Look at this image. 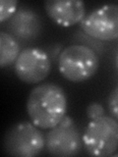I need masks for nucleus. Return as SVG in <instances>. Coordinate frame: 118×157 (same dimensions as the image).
Returning <instances> with one entry per match:
<instances>
[{
    "label": "nucleus",
    "mask_w": 118,
    "mask_h": 157,
    "mask_svg": "<svg viewBox=\"0 0 118 157\" xmlns=\"http://www.w3.org/2000/svg\"><path fill=\"white\" fill-rule=\"evenodd\" d=\"M27 112L31 121L39 129H52L67 112V97L63 88L53 82L33 87L27 100Z\"/></svg>",
    "instance_id": "1"
},
{
    "label": "nucleus",
    "mask_w": 118,
    "mask_h": 157,
    "mask_svg": "<svg viewBox=\"0 0 118 157\" xmlns=\"http://www.w3.org/2000/svg\"><path fill=\"white\" fill-rule=\"evenodd\" d=\"M100 67V59L92 48L74 44L67 46L59 54L58 69L67 81L82 82L96 75Z\"/></svg>",
    "instance_id": "2"
},
{
    "label": "nucleus",
    "mask_w": 118,
    "mask_h": 157,
    "mask_svg": "<svg viewBox=\"0 0 118 157\" xmlns=\"http://www.w3.org/2000/svg\"><path fill=\"white\" fill-rule=\"evenodd\" d=\"M45 147V136L33 122H19L6 131L3 150L14 157H34Z\"/></svg>",
    "instance_id": "3"
},
{
    "label": "nucleus",
    "mask_w": 118,
    "mask_h": 157,
    "mask_svg": "<svg viewBox=\"0 0 118 157\" xmlns=\"http://www.w3.org/2000/svg\"><path fill=\"white\" fill-rule=\"evenodd\" d=\"M82 137L88 154L95 157L110 156L118 149V122L106 115L92 120Z\"/></svg>",
    "instance_id": "4"
},
{
    "label": "nucleus",
    "mask_w": 118,
    "mask_h": 157,
    "mask_svg": "<svg viewBox=\"0 0 118 157\" xmlns=\"http://www.w3.org/2000/svg\"><path fill=\"white\" fill-rule=\"evenodd\" d=\"M83 137L71 117L64 119L45 135V148L50 155L58 157L75 156L82 149Z\"/></svg>",
    "instance_id": "5"
},
{
    "label": "nucleus",
    "mask_w": 118,
    "mask_h": 157,
    "mask_svg": "<svg viewBox=\"0 0 118 157\" xmlns=\"http://www.w3.org/2000/svg\"><path fill=\"white\" fill-rule=\"evenodd\" d=\"M51 71V61L47 53L37 47L21 51L15 62V73L20 81L36 85L46 78Z\"/></svg>",
    "instance_id": "6"
},
{
    "label": "nucleus",
    "mask_w": 118,
    "mask_h": 157,
    "mask_svg": "<svg viewBox=\"0 0 118 157\" xmlns=\"http://www.w3.org/2000/svg\"><path fill=\"white\" fill-rule=\"evenodd\" d=\"M84 33L100 40L118 38V4H106L93 10L83 19Z\"/></svg>",
    "instance_id": "7"
},
{
    "label": "nucleus",
    "mask_w": 118,
    "mask_h": 157,
    "mask_svg": "<svg viewBox=\"0 0 118 157\" xmlns=\"http://www.w3.org/2000/svg\"><path fill=\"white\" fill-rule=\"evenodd\" d=\"M44 9L54 23L64 28L81 23L86 17L85 3L80 0H48Z\"/></svg>",
    "instance_id": "8"
},
{
    "label": "nucleus",
    "mask_w": 118,
    "mask_h": 157,
    "mask_svg": "<svg viewBox=\"0 0 118 157\" xmlns=\"http://www.w3.org/2000/svg\"><path fill=\"white\" fill-rule=\"evenodd\" d=\"M8 29L15 38L22 40L34 39L41 29V19L32 10L21 9L10 19Z\"/></svg>",
    "instance_id": "9"
},
{
    "label": "nucleus",
    "mask_w": 118,
    "mask_h": 157,
    "mask_svg": "<svg viewBox=\"0 0 118 157\" xmlns=\"http://www.w3.org/2000/svg\"><path fill=\"white\" fill-rule=\"evenodd\" d=\"M20 53L17 39L9 33H0V67L5 68L14 64Z\"/></svg>",
    "instance_id": "10"
},
{
    "label": "nucleus",
    "mask_w": 118,
    "mask_h": 157,
    "mask_svg": "<svg viewBox=\"0 0 118 157\" xmlns=\"http://www.w3.org/2000/svg\"><path fill=\"white\" fill-rule=\"evenodd\" d=\"M19 2L17 0H1L0 1V22L11 19L17 12Z\"/></svg>",
    "instance_id": "11"
},
{
    "label": "nucleus",
    "mask_w": 118,
    "mask_h": 157,
    "mask_svg": "<svg viewBox=\"0 0 118 157\" xmlns=\"http://www.w3.org/2000/svg\"><path fill=\"white\" fill-rule=\"evenodd\" d=\"M86 112H87V117L91 121L105 115L104 108L102 107L101 104H100V103H97V102H92L91 104L87 107Z\"/></svg>",
    "instance_id": "12"
},
{
    "label": "nucleus",
    "mask_w": 118,
    "mask_h": 157,
    "mask_svg": "<svg viewBox=\"0 0 118 157\" xmlns=\"http://www.w3.org/2000/svg\"><path fill=\"white\" fill-rule=\"evenodd\" d=\"M108 108L111 114L118 120V86L108 96Z\"/></svg>",
    "instance_id": "13"
},
{
    "label": "nucleus",
    "mask_w": 118,
    "mask_h": 157,
    "mask_svg": "<svg viewBox=\"0 0 118 157\" xmlns=\"http://www.w3.org/2000/svg\"><path fill=\"white\" fill-rule=\"evenodd\" d=\"M115 63H116V68H117V70H118V52L116 54V59H115Z\"/></svg>",
    "instance_id": "14"
}]
</instances>
